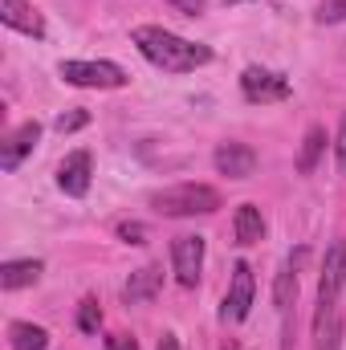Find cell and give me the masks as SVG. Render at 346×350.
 Instances as JSON below:
<instances>
[{
    "label": "cell",
    "mask_w": 346,
    "mask_h": 350,
    "mask_svg": "<svg viewBox=\"0 0 346 350\" xmlns=\"http://www.w3.org/2000/svg\"><path fill=\"white\" fill-rule=\"evenodd\" d=\"M159 350H179V338H175V334H163V338H159Z\"/></svg>",
    "instance_id": "obj_26"
},
{
    "label": "cell",
    "mask_w": 346,
    "mask_h": 350,
    "mask_svg": "<svg viewBox=\"0 0 346 350\" xmlns=\"http://www.w3.org/2000/svg\"><path fill=\"white\" fill-rule=\"evenodd\" d=\"M168 4H175V8H179V12H183V16H200V12H204V4H208V0H168Z\"/></svg>",
    "instance_id": "obj_23"
},
{
    "label": "cell",
    "mask_w": 346,
    "mask_h": 350,
    "mask_svg": "<svg viewBox=\"0 0 346 350\" xmlns=\"http://www.w3.org/2000/svg\"><path fill=\"white\" fill-rule=\"evenodd\" d=\"M106 350H139V342H135L131 334H110V338H106Z\"/></svg>",
    "instance_id": "obj_24"
},
{
    "label": "cell",
    "mask_w": 346,
    "mask_h": 350,
    "mask_svg": "<svg viewBox=\"0 0 346 350\" xmlns=\"http://www.w3.org/2000/svg\"><path fill=\"white\" fill-rule=\"evenodd\" d=\"M318 21H322V25L346 21V0H322V4H318Z\"/></svg>",
    "instance_id": "obj_20"
},
{
    "label": "cell",
    "mask_w": 346,
    "mask_h": 350,
    "mask_svg": "<svg viewBox=\"0 0 346 350\" xmlns=\"http://www.w3.org/2000/svg\"><path fill=\"white\" fill-rule=\"evenodd\" d=\"M346 285V241H334L326 249V261H322V277H318V322L314 330L326 326V318L334 314V297Z\"/></svg>",
    "instance_id": "obj_4"
},
{
    "label": "cell",
    "mask_w": 346,
    "mask_h": 350,
    "mask_svg": "<svg viewBox=\"0 0 346 350\" xmlns=\"http://www.w3.org/2000/svg\"><path fill=\"white\" fill-rule=\"evenodd\" d=\"M86 122H90V114H86V110H70V114H62V118H57L53 126H57L62 135H74V131H82Z\"/></svg>",
    "instance_id": "obj_22"
},
{
    "label": "cell",
    "mask_w": 346,
    "mask_h": 350,
    "mask_svg": "<svg viewBox=\"0 0 346 350\" xmlns=\"http://www.w3.org/2000/svg\"><path fill=\"white\" fill-rule=\"evenodd\" d=\"M8 342H12V350H45L49 334L41 326H33V322H12L8 326Z\"/></svg>",
    "instance_id": "obj_16"
},
{
    "label": "cell",
    "mask_w": 346,
    "mask_h": 350,
    "mask_svg": "<svg viewBox=\"0 0 346 350\" xmlns=\"http://www.w3.org/2000/svg\"><path fill=\"white\" fill-rule=\"evenodd\" d=\"M131 41L139 45V53H143L151 66H159V70H168V74H187V70L212 62V49H208V45H191V41L175 37L168 29H159V25H139V29L131 33Z\"/></svg>",
    "instance_id": "obj_1"
},
{
    "label": "cell",
    "mask_w": 346,
    "mask_h": 350,
    "mask_svg": "<svg viewBox=\"0 0 346 350\" xmlns=\"http://www.w3.org/2000/svg\"><path fill=\"white\" fill-rule=\"evenodd\" d=\"M151 204H155V212H163V216H212L224 200H220V191L208 187V183H175V187L155 191Z\"/></svg>",
    "instance_id": "obj_2"
},
{
    "label": "cell",
    "mask_w": 346,
    "mask_h": 350,
    "mask_svg": "<svg viewBox=\"0 0 346 350\" xmlns=\"http://www.w3.org/2000/svg\"><path fill=\"white\" fill-rule=\"evenodd\" d=\"M172 265H175V281L183 289H191L204 273V237H175Z\"/></svg>",
    "instance_id": "obj_6"
},
{
    "label": "cell",
    "mask_w": 346,
    "mask_h": 350,
    "mask_svg": "<svg viewBox=\"0 0 346 350\" xmlns=\"http://www.w3.org/2000/svg\"><path fill=\"white\" fill-rule=\"evenodd\" d=\"M273 301H277L281 314H289V306L297 301V273H293V269H281V273H277V281H273Z\"/></svg>",
    "instance_id": "obj_17"
},
{
    "label": "cell",
    "mask_w": 346,
    "mask_h": 350,
    "mask_svg": "<svg viewBox=\"0 0 346 350\" xmlns=\"http://www.w3.org/2000/svg\"><path fill=\"white\" fill-rule=\"evenodd\" d=\"M41 273H45V265L33 261V257H29V261H4V265H0V289H8V293H12V289L37 285V277H41Z\"/></svg>",
    "instance_id": "obj_13"
},
{
    "label": "cell",
    "mask_w": 346,
    "mask_h": 350,
    "mask_svg": "<svg viewBox=\"0 0 346 350\" xmlns=\"http://www.w3.org/2000/svg\"><path fill=\"white\" fill-rule=\"evenodd\" d=\"M253 293H257V285H253V269H249L245 261H237L232 265V285H228L224 306H220V322H245L249 310H253Z\"/></svg>",
    "instance_id": "obj_5"
},
{
    "label": "cell",
    "mask_w": 346,
    "mask_h": 350,
    "mask_svg": "<svg viewBox=\"0 0 346 350\" xmlns=\"http://www.w3.org/2000/svg\"><path fill=\"white\" fill-rule=\"evenodd\" d=\"M37 139H41V122H21V126L0 143V167H4V172H16V167L25 163V155L37 147Z\"/></svg>",
    "instance_id": "obj_9"
},
{
    "label": "cell",
    "mask_w": 346,
    "mask_h": 350,
    "mask_svg": "<svg viewBox=\"0 0 346 350\" xmlns=\"http://www.w3.org/2000/svg\"><path fill=\"white\" fill-rule=\"evenodd\" d=\"M232 232H237V245H257L261 237H265V220H261L257 204H241V208H237Z\"/></svg>",
    "instance_id": "obj_14"
},
{
    "label": "cell",
    "mask_w": 346,
    "mask_h": 350,
    "mask_svg": "<svg viewBox=\"0 0 346 350\" xmlns=\"http://www.w3.org/2000/svg\"><path fill=\"white\" fill-rule=\"evenodd\" d=\"M90 151H74V155H66L62 159V167H57V187L66 191V196H74V200H82L90 191Z\"/></svg>",
    "instance_id": "obj_10"
},
{
    "label": "cell",
    "mask_w": 346,
    "mask_h": 350,
    "mask_svg": "<svg viewBox=\"0 0 346 350\" xmlns=\"http://www.w3.org/2000/svg\"><path fill=\"white\" fill-rule=\"evenodd\" d=\"M159 285H163V269L159 265H143V269H135L127 277L122 297H127V306H139V301H151L159 293Z\"/></svg>",
    "instance_id": "obj_12"
},
{
    "label": "cell",
    "mask_w": 346,
    "mask_h": 350,
    "mask_svg": "<svg viewBox=\"0 0 346 350\" xmlns=\"http://www.w3.org/2000/svg\"><path fill=\"white\" fill-rule=\"evenodd\" d=\"M118 241H127V245H147V224L122 220V224H118Z\"/></svg>",
    "instance_id": "obj_21"
},
{
    "label": "cell",
    "mask_w": 346,
    "mask_h": 350,
    "mask_svg": "<svg viewBox=\"0 0 346 350\" xmlns=\"http://www.w3.org/2000/svg\"><path fill=\"white\" fill-rule=\"evenodd\" d=\"M228 4H241V0H228Z\"/></svg>",
    "instance_id": "obj_28"
},
{
    "label": "cell",
    "mask_w": 346,
    "mask_h": 350,
    "mask_svg": "<svg viewBox=\"0 0 346 350\" xmlns=\"http://www.w3.org/2000/svg\"><path fill=\"white\" fill-rule=\"evenodd\" d=\"M57 74H62V82L82 86V90H118L131 82L127 70L114 66V62H62Z\"/></svg>",
    "instance_id": "obj_3"
},
{
    "label": "cell",
    "mask_w": 346,
    "mask_h": 350,
    "mask_svg": "<svg viewBox=\"0 0 346 350\" xmlns=\"http://www.w3.org/2000/svg\"><path fill=\"white\" fill-rule=\"evenodd\" d=\"M318 350H343V322L330 314L326 326L318 330Z\"/></svg>",
    "instance_id": "obj_19"
},
{
    "label": "cell",
    "mask_w": 346,
    "mask_h": 350,
    "mask_svg": "<svg viewBox=\"0 0 346 350\" xmlns=\"http://www.w3.org/2000/svg\"><path fill=\"white\" fill-rule=\"evenodd\" d=\"M241 90L249 102H285L289 98V82L273 70H261V66H249L241 74Z\"/></svg>",
    "instance_id": "obj_7"
},
{
    "label": "cell",
    "mask_w": 346,
    "mask_h": 350,
    "mask_svg": "<svg viewBox=\"0 0 346 350\" xmlns=\"http://www.w3.org/2000/svg\"><path fill=\"white\" fill-rule=\"evenodd\" d=\"M326 126H310L306 131V139H302V151H297V172L310 175L318 167V159H322V151H326Z\"/></svg>",
    "instance_id": "obj_15"
},
{
    "label": "cell",
    "mask_w": 346,
    "mask_h": 350,
    "mask_svg": "<svg viewBox=\"0 0 346 350\" xmlns=\"http://www.w3.org/2000/svg\"><path fill=\"white\" fill-rule=\"evenodd\" d=\"M0 21L16 33H29V37H45V21L41 12L29 4V0H0Z\"/></svg>",
    "instance_id": "obj_11"
},
{
    "label": "cell",
    "mask_w": 346,
    "mask_h": 350,
    "mask_svg": "<svg viewBox=\"0 0 346 350\" xmlns=\"http://www.w3.org/2000/svg\"><path fill=\"white\" fill-rule=\"evenodd\" d=\"M98 326H102L98 297H86V301H82V310H78V330H82V334H98Z\"/></svg>",
    "instance_id": "obj_18"
},
{
    "label": "cell",
    "mask_w": 346,
    "mask_h": 350,
    "mask_svg": "<svg viewBox=\"0 0 346 350\" xmlns=\"http://www.w3.org/2000/svg\"><path fill=\"white\" fill-rule=\"evenodd\" d=\"M334 155H338V172L346 175V118H343V126H338V139H334Z\"/></svg>",
    "instance_id": "obj_25"
},
{
    "label": "cell",
    "mask_w": 346,
    "mask_h": 350,
    "mask_svg": "<svg viewBox=\"0 0 346 350\" xmlns=\"http://www.w3.org/2000/svg\"><path fill=\"white\" fill-rule=\"evenodd\" d=\"M220 350H241V347H237V342H224V347H220Z\"/></svg>",
    "instance_id": "obj_27"
},
{
    "label": "cell",
    "mask_w": 346,
    "mask_h": 350,
    "mask_svg": "<svg viewBox=\"0 0 346 350\" xmlns=\"http://www.w3.org/2000/svg\"><path fill=\"white\" fill-rule=\"evenodd\" d=\"M212 163H216V172L228 175V179H249L257 172V151L249 143H220Z\"/></svg>",
    "instance_id": "obj_8"
}]
</instances>
